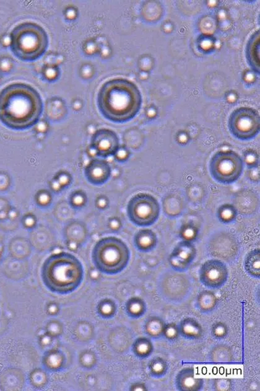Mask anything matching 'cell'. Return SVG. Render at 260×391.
I'll list each match as a JSON object with an SVG mask.
<instances>
[{
	"label": "cell",
	"instance_id": "cell-20",
	"mask_svg": "<svg viewBox=\"0 0 260 391\" xmlns=\"http://www.w3.org/2000/svg\"><path fill=\"white\" fill-rule=\"evenodd\" d=\"M250 169L249 176L251 180L253 181H258L259 175L258 166L251 167Z\"/></svg>",
	"mask_w": 260,
	"mask_h": 391
},
{
	"label": "cell",
	"instance_id": "cell-5",
	"mask_svg": "<svg viewBox=\"0 0 260 391\" xmlns=\"http://www.w3.org/2000/svg\"><path fill=\"white\" fill-rule=\"evenodd\" d=\"M50 286L60 292H69L77 289L83 280L82 264L75 257H57L50 262L46 271Z\"/></svg>",
	"mask_w": 260,
	"mask_h": 391
},
{
	"label": "cell",
	"instance_id": "cell-25",
	"mask_svg": "<svg viewBox=\"0 0 260 391\" xmlns=\"http://www.w3.org/2000/svg\"><path fill=\"white\" fill-rule=\"evenodd\" d=\"M33 223H34V220H33L32 218H27L26 220H25V224H26V226H32L33 225Z\"/></svg>",
	"mask_w": 260,
	"mask_h": 391
},
{
	"label": "cell",
	"instance_id": "cell-9",
	"mask_svg": "<svg viewBox=\"0 0 260 391\" xmlns=\"http://www.w3.org/2000/svg\"><path fill=\"white\" fill-rule=\"evenodd\" d=\"M228 276L227 267L222 262L216 260L207 261L200 270L201 282L209 288L221 287L227 280Z\"/></svg>",
	"mask_w": 260,
	"mask_h": 391
},
{
	"label": "cell",
	"instance_id": "cell-26",
	"mask_svg": "<svg viewBox=\"0 0 260 391\" xmlns=\"http://www.w3.org/2000/svg\"><path fill=\"white\" fill-rule=\"evenodd\" d=\"M52 187L53 189L54 190V191H58V190H59L60 189L61 185L59 184V183L57 181H54V182H53L52 184Z\"/></svg>",
	"mask_w": 260,
	"mask_h": 391
},
{
	"label": "cell",
	"instance_id": "cell-12",
	"mask_svg": "<svg viewBox=\"0 0 260 391\" xmlns=\"http://www.w3.org/2000/svg\"><path fill=\"white\" fill-rule=\"evenodd\" d=\"M260 35L259 30L251 36L246 48V57L251 69L256 74L260 72Z\"/></svg>",
	"mask_w": 260,
	"mask_h": 391
},
{
	"label": "cell",
	"instance_id": "cell-18",
	"mask_svg": "<svg viewBox=\"0 0 260 391\" xmlns=\"http://www.w3.org/2000/svg\"><path fill=\"white\" fill-rule=\"evenodd\" d=\"M71 202L74 206H77V207H81V206L84 205L86 202L85 195L81 193V192L74 194L71 198Z\"/></svg>",
	"mask_w": 260,
	"mask_h": 391
},
{
	"label": "cell",
	"instance_id": "cell-13",
	"mask_svg": "<svg viewBox=\"0 0 260 391\" xmlns=\"http://www.w3.org/2000/svg\"><path fill=\"white\" fill-rule=\"evenodd\" d=\"M134 241L139 250L146 251L155 246L158 238L152 230H142L136 233Z\"/></svg>",
	"mask_w": 260,
	"mask_h": 391
},
{
	"label": "cell",
	"instance_id": "cell-11",
	"mask_svg": "<svg viewBox=\"0 0 260 391\" xmlns=\"http://www.w3.org/2000/svg\"><path fill=\"white\" fill-rule=\"evenodd\" d=\"M85 175L91 184L102 185L110 178L111 168L107 161L95 159L86 167Z\"/></svg>",
	"mask_w": 260,
	"mask_h": 391
},
{
	"label": "cell",
	"instance_id": "cell-8",
	"mask_svg": "<svg viewBox=\"0 0 260 391\" xmlns=\"http://www.w3.org/2000/svg\"><path fill=\"white\" fill-rule=\"evenodd\" d=\"M228 127L234 137L240 140H249L255 138L259 132V114L251 108L237 109L229 117Z\"/></svg>",
	"mask_w": 260,
	"mask_h": 391
},
{
	"label": "cell",
	"instance_id": "cell-2",
	"mask_svg": "<svg viewBox=\"0 0 260 391\" xmlns=\"http://www.w3.org/2000/svg\"><path fill=\"white\" fill-rule=\"evenodd\" d=\"M140 91L130 81L116 78L105 82L97 96L98 108L108 121L124 123L133 119L140 110Z\"/></svg>",
	"mask_w": 260,
	"mask_h": 391
},
{
	"label": "cell",
	"instance_id": "cell-6",
	"mask_svg": "<svg viewBox=\"0 0 260 391\" xmlns=\"http://www.w3.org/2000/svg\"><path fill=\"white\" fill-rule=\"evenodd\" d=\"M242 158L233 151H220L215 153L209 163V171L217 182L230 184L241 176L244 170Z\"/></svg>",
	"mask_w": 260,
	"mask_h": 391
},
{
	"label": "cell",
	"instance_id": "cell-21",
	"mask_svg": "<svg viewBox=\"0 0 260 391\" xmlns=\"http://www.w3.org/2000/svg\"><path fill=\"white\" fill-rule=\"evenodd\" d=\"M50 199L49 195L46 193L41 194L38 197L39 202L43 205L48 204L50 202Z\"/></svg>",
	"mask_w": 260,
	"mask_h": 391
},
{
	"label": "cell",
	"instance_id": "cell-1",
	"mask_svg": "<svg viewBox=\"0 0 260 391\" xmlns=\"http://www.w3.org/2000/svg\"><path fill=\"white\" fill-rule=\"evenodd\" d=\"M43 109L40 94L26 84H12L0 93V121L13 129H26L37 124Z\"/></svg>",
	"mask_w": 260,
	"mask_h": 391
},
{
	"label": "cell",
	"instance_id": "cell-19",
	"mask_svg": "<svg viewBox=\"0 0 260 391\" xmlns=\"http://www.w3.org/2000/svg\"><path fill=\"white\" fill-rule=\"evenodd\" d=\"M115 157L119 161H125L129 158L130 153L124 148H119L116 153H115Z\"/></svg>",
	"mask_w": 260,
	"mask_h": 391
},
{
	"label": "cell",
	"instance_id": "cell-23",
	"mask_svg": "<svg viewBox=\"0 0 260 391\" xmlns=\"http://www.w3.org/2000/svg\"><path fill=\"white\" fill-rule=\"evenodd\" d=\"M107 205V201L105 198L100 197L97 200V205L100 208H104Z\"/></svg>",
	"mask_w": 260,
	"mask_h": 391
},
{
	"label": "cell",
	"instance_id": "cell-10",
	"mask_svg": "<svg viewBox=\"0 0 260 391\" xmlns=\"http://www.w3.org/2000/svg\"><path fill=\"white\" fill-rule=\"evenodd\" d=\"M119 138L114 131L100 129L92 136L91 147L96 151L98 156L106 158L114 155L120 148Z\"/></svg>",
	"mask_w": 260,
	"mask_h": 391
},
{
	"label": "cell",
	"instance_id": "cell-17",
	"mask_svg": "<svg viewBox=\"0 0 260 391\" xmlns=\"http://www.w3.org/2000/svg\"><path fill=\"white\" fill-rule=\"evenodd\" d=\"M197 234V231L191 226H184L181 230V234L186 241H191L194 239Z\"/></svg>",
	"mask_w": 260,
	"mask_h": 391
},
{
	"label": "cell",
	"instance_id": "cell-22",
	"mask_svg": "<svg viewBox=\"0 0 260 391\" xmlns=\"http://www.w3.org/2000/svg\"><path fill=\"white\" fill-rule=\"evenodd\" d=\"M57 181L59 183L61 186H66L68 185V184L69 183V177L68 175L63 174L60 175Z\"/></svg>",
	"mask_w": 260,
	"mask_h": 391
},
{
	"label": "cell",
	"instance_id": "cell-15",
	"mask_svg": "<svg viewBox=\"0 0 260 391\" xmlns=\"http://www.w3.org/2000/svg\"><path fill=\"white\" fill-rule=\"evenodd\" d=\"M237 211L236 208L233 205L226 204L222 205L218 209L217 217L220 222L225 223H229L233 222L236 219Z\"/></svg>",
	"mask_w": 260,
	"mask_h": 391
},
{
	"label": "cell",
	"instance_id": "cell-7",
	"mask_svg": "<svg viewBox=\"0 0 260 391\" xmlns=\"http://www.w3.org/2000/svg\"><path fill=\"white\" fill-rule=\"evenodd\" d=\"M127 213L134 224L147 227L153 225L159 219L160 205L152 195L138 194L131 198L128 202Z\"/></svg>",
	"mask_w": 260,
	"mask_h": 391
},
{
	"label": "cell",
	"instance_id": "cell-4",
	"mask_svg": "<svg viewBox=\"0 0 260 391\" xmlns=\"http://www.w3.org/2000/svg\"><path fill=\"white\" fill-rule=\"evenodd\" d=\"M92 258L98 269L113 274L121 272L127 266L130 251L122 240L116 237H107L95 245Z\"/></svg>",
	"mask_w": 260,
	"mask_h": 391
},
{
	"label": "cell",
	"instance_id": "cell-3",
	"mask_svg": "<svg viewBox=\"0 0 260 391\" xmlns=\"http://www.w3.org/2000/svg\"><path fill=\"white\" fill-rule=\"evenodd\" d=\"M10 47L19 59L33 61L39 59L49 47V38L43 27L33 22L17 26L10 35Z\"/></svg>",
	"mask_w": 260,
	"mask_h": 391
},
{
	"label": "cell",
	"instance_id": "cell-14",
	"mask_svg": "<svg viewBox=\"0 0 260 391\" xmlns=\"http://www.w3.org/2000/svg\"><path fill=\"white\" fill-rule=\"evenodd\" d=\"M245 269L251 275L259 276V250H255L248 254L245 260Z\"/></svg>",
	"mask_w": 260,
	"mask_h": 391
},
{
	"label": "cell",
	"instance_id": "cell-24",
	"mask_svg": "<svg viewBox=\"0 0 260 391\" xmlns=\"http://www.w3.org/2000/svg\"><path fill=\"white\" fill-rule=\"evenodd\" d=\"M120 221L117 219H113L110 222V228L114 229V230H117V229L120 227Z\"/></svg>",
	"mask_w": 260,
	"mask_h": 391
},
{
	"label": "cell",
	"instance_id": "cell-16",
	"mask_svg": "<svg viewBox=\"0 0 260 391\" xmlns=\"http://www.w3.org/2000/svg\"><path fill=\"white\" fill-rule=\"evenodd\" d=\"M244 163L247 164L249 168L257 167L258 164V156L257 153L252 150H247L244 154Z\"/></svg>",
	"mask_w": 260,
	"mask_h": 391
}]
</instances>
